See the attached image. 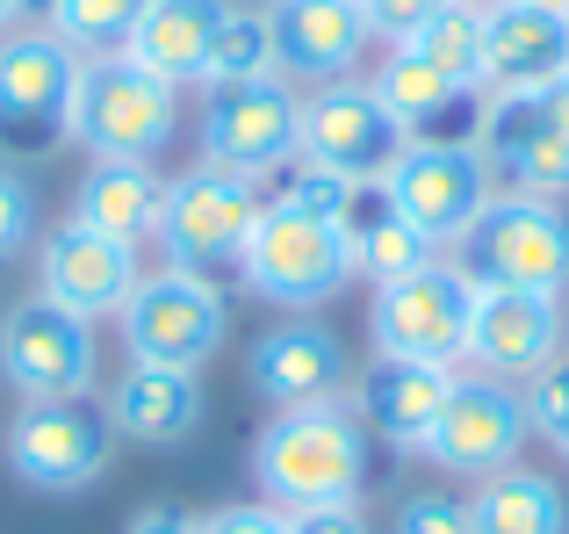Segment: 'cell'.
<instances>
[{
    "label": "cell",
    "mask_w": 569,
    "mask_h": 534,
    "mask_svg": "<svg viewBox=\"0 0 569 534\" xmlns=\"http://www.w3.org/2000/svg\"><path fill=\"white\" fill-rule=\"evenodd\" d=\"M267 22H274V72H281V80L332 87L339 72L368 51L361 0H274Z\"/></svg>",
    "instance_id": "d6986e66"
},
{
    "label": "cell",
    "mask_w": 569,
    "mask_h": 534,
    "mask_svg": "<svg viewBox=\"0 0 569 534\" xmlns=\"http://www.w3.org/2000/svg\"><path fill=\"white\" fill-rule=\"evenodd\" d=\"M51 8H58V0H14V14H37V29L51 22Z\"/></svg>",
    "instance_id": "f35d334b"
},
{
    "label": "cell",
    "mask_w": 569,
    "mask_h": 534,
    "mask_svg": "<svg viewBox=\"0 0 569 534\" xmlns=\"http://www.w3.org/2000/svg\"><path fill=\"white\" fill-rule=\"evenodd\" d=\"M138 246H116L101 239V231L87 225H58L51 239H43V296L66 310H80L87 325L109 318V310L130 304V289H138Z\"/></svg>",
    "instance_id": "ac0fdd59"
},
{
    "label": "cell",
    "mask_w": 569,
    "mask_h": 534,
    "mask_svg": "<svg viewBox=\"0 0 569 534\" xmlns=\"http://www.w3.org/2000/svg\"><path fill=\"white\" fill-rule=\"evenodd\" d=\"M116 318H123L130 362H152V368H188L194 376V368L223 347V296H217V281L181 275V267L144 275Z\"/></svg>",
    "instance_id": "ba28073f"
},
{
    "label": "cell",
    "mask_w": 569,
    "mask_h": 534,
    "mask_svg": "<svg viewBox=\"0 0 569 534\" xmlns=\"http://www.w3.org/2000/svg\"><path fill=\"white\" fill-rule=\"evenodd\" d=\"M202 534H281V513L274 506H223L202 521Z\"/></svg>",
    "instance_id": "d590c367"
},
{
    "label": "cell",
    "mask_w": 569,
    "mask_h": 534,
    "mask_svg": "<svg viewBox=\"0 0 569 534\" xmlns=\"http://www.w3.org/2000/svg\"><path fill=\"white\" fill-rule=\"evenodd\" d=\"M173 101L167 80H152L130 58H80L72 72V101H66V138H80L94 159H144L152 167L173 138Z\"/></svg>",
    "instance_id": "7a4b0ae2"
},
{
    "label": "cell",
    "mask_w": 569,
    "mask_h": 534,
    "mask_svg": "<svg viewBox=\"0 0 569 534\" xmlns=\"http://www.w3.org/2000/svg\"><path fill=\"white\" fill-rule=\"evenodd\" d=\"M382 188L426 246H455L490 202V167L476 145H403L397 167L382 174Z\"/></svg>",
    "instance_id": "7c38bea8"
},
{
    "label": "cell",
    "mask_w": 569,
    "mask_h": 534,
    "mask_svg": "<svg viewBox=\"0 0 569 534\" xmlns=\"http://www.w3.org/2000/svg\"><path fill=\"white\" fill-rule=\"evenodd\" d=\"M455 267L476 289L556 296L569 281V217L541 196H490L476 225L455 239Z\"/></svg>",
    "instance_id": "3957f363"
},
{
    "label": "cell",
    "mask_w": 569,
    "mask_h": 534,
    "mask_svg": "<svg viewBox=\"0 0 569 534\" xmlns=\"http://www.w3.org/2000/svg\"><path fill=\"white\" fill-rule=\"evenodd\" d=\"M447 390H455V368L389 362V354H376V362L361 368V383H353V405H361V419L376 426L382 441H397V448H426Z\"/></svg>",
    "instance_id": "44dd1931"
},
{
    "label": "cell",
    "mask_w": 569,
    "mask_h": 534,
    "mask_svg": "<svg viewBox=\"0 0 569 534\" xmlns=\"http://www.w3.org/2000/svg\"><path fill=\"white\" fill-rule=\"evenodd\" d=\"M476 8H483V0H476Z\"/></svg>",
    "instance_id": "b9f144b4"
},
{
    "label": "cell",
    "mask_w": 569,
    "mask_h": 534,
    "mask_svg": "<svg viewBox=\"0 0 569 534\" xmlns=\"http://www.w3.org/2000/svg\"><path fill=\"white\" fill-rule=\"evenodd\" d=\"M569 72V14L533 0H483V80L498 95H541Z\"/></svg>",
    "instance_id": "2e32d148"
},
{
    "label": "cell",
    "mask_w": 569,
    "mask_h": 534,
    "mask_svg": "<svg viewBox=\"0 0 569 534\" xmlns=\"http://www.w3.org/2000/svg\"><path fill=\"white\" fill-rule=\"evenodd\" d=\"M469 521H476V534H569V498L556 492V477L505 463L469 498Z\"/></svg>",
    "instance_id": "4316f807"
},
{
    "label": "cell",
    "mask_w": 569,
    "mask_h": 534,
    "mask_svg": "<svg viewBox=\"0 0 569 534\" xmlns=\"http://www.w3.org/2000/svg\"><path fill=\"white\" fill-rule=\"evenodd\" d=\"M339 383H347V354H339V339L325 325H274L252 347V390L281 412L332 405Z\"/></svg>",
    "instance_id": "7402d4cb"
},
{
    "label": "cell",
    "mask_w": 569,
    "mask_h": 534,
    "mask_svg": "<svg viewBox=\"0 0 569 534\" xmlns=\"http://www.w3.org/2000/svg\"><path fill=\"white\" fill-rule=\"evenodd\" d=\"M527 426H541L548 441L569 455V362H548L527 390Z\"/></svg>",
    "instance_id": "4dcf8cb0"
},
{
    "label": "cell",
    "mask_w": 569,
    "mask_h": 534,
    "mask_svg": "<svg viewBox=\"0 0 569 534\" xmlns=\"http://www.w3.org/2000/svg\"><path fill=\"white\" fill-rule=\"evenodd\" d=\"M159 210H167V181L144 159H94L80 174V196H72V225L101 231L116 246L159 239Z\"/></svg>",
    "instance_id": "484cf974"
},
{
    "label": "cell",
    "mask_w": 569,
    "mask_h": 534,
    "mask_svg": "<svg viewBox=\"0 0 569 534\" xmlns=\"http://www.w3.org/2000/svg\"><path fill=\"white\" fill-rule=\"evenodd\" d=\"M368 87H376V101L397 116V130L411 145H476V123H483L476 95L455 87L447 72H432L426 58H411L403 43L382 58V72Z\"/></svg>",
    "instance_id": "ffe728a7"
},
{
    "label": "cell",
    "mask_w": 569,
    "mask_h": 534,
    "mask_svg": "<svg viewBox=\"0 0 569 534\" xmlns=\"http://www.w3.org/2000/svg\"><path fill=\"white\" fill-rule=\"evenodd\" d=\"M238 275H246L252 296H267V304L310 310V304H325V296H339V281L353 275V260H347V239L332 231V217L303 210V202H267L252 239H246Z\"/></svg>",
    "instance_id": "277c9868"
},
{
    "label": "cell",
    "mask_w": 569,
    "mask_h": 534,
    "mask_svg": "<svg viewBox=\"0 0 569 534\" xmlns=\"http://www.w3.org/2000/svg\"><path fill=\"white\" fill-rule=\"evenodd\" d=\"M332 231L347 239L353 275H368V281H397V275H411V267L432 260V246L411 231V217L389 202L382 181H347V188H339Z\"/></svg>",
    "instance_id": "603a6c76"
},
{
    "label": "cell",
    "mask_w": 569,
    "mask_h": 534,
    "mask_svg": "<svg viewBox=\"0 0 569 534\" xmlns=\"http://www.w3.org/2000/svg\"><path fill=\"white\" fill-rule=\"evenodd\" d=\"M403 130L397 116L376 101V87H353V80H332L303 101L296 116V152H303L310 174H332V181H382L403 152Z\"/></svg>",
    "instance_id": "9c48e42d"
},
{
    "label": "cell",
    "mask_w": 569,
    "mask_h": 534,
    "mask_svg": "<svg viewBox=\"0 0 569 534\" xmlns=\"http://www.w3.org/2000/svg\"><path fill=\"white\" fill-rule=\"evenodd\" d=\"M123 534H202V521H188V513H173V506H152V513H138Z\"/></svg>",
    "instance_id": "8d00e7d4"
},
{
    "label": "cell",
    "mask_w": 569,
    "mask_h": 534,
    "mask_svg": "<svg viewBox=\"0 0 569 534\" xmlns=\"http://www.w3.org/2000/svg\"><path fill=\"white\" fill-rule=\"evenodd\" d=\"M260 188L246 174L223 167H194L181 181H167V210H159V246L181 275H223V267L246 260V239L260 225Z\"/></svg>",
    "instance_id": "8992f818"
},
{
    "label": "cell",
    "mask_w": 569,
    "mask_h": 534,
    "mask_svg": "<svg viewBox=\"0 0 569 534\" xmlns=\"http://www.w3.org/2000/svg\"><path fill=\"white\" fill-rule=\"evenodd\" d=\"M252 477H260L267 506L310 513V506H353L368 477V441L347 405H303L274 412L260 441H252Z\"/></svg>",
    "instance_id": "6da1fadb"
},
{
    "label": "cell",
    "mask_w": 569,
    "mask_h": 534,
    "mask_svg": "<svg viewBox=\"0 0 569 534\" xmlns=\"http://www.w3.org/2000/svg\"><path fill=\"white\" fill-rule=\"evenodd\" d=\"M37 231V202H29V181L14 167H0V260L22 254V239Z\"/></svg>",
    "instance_id": "d6a6232c"
},
{
    "label": "cell",
    "mask_w": 569,
    "mask_h": 534,
    "mask_svg": "<svg viewBox=\"0 0 569 534\" xmlns=\"http://www.w3.org/2000/svg\"><path fill=\"white\" fill-rule=\"evenodd\" d=\"M519 441H527V397L498 376H455L426 455L455 477H490L519 455Z\"/></svg>",
    "instance_id": "5bb4252c"
},
{
    "label": "cell",
    "mask_w": 569,
    "mask_h": 534,
    "mask_svg": "<svg viewBox=\"0 0 569 534\" xmlns=\"http://www.w3.org/2000/svg\"><path fill=\"white\" fill-rule=\"evenodd\" d=\"M296 116H303V101L289 95L281 72H267V80H238V87H209V109H202L209 167L246 174V181H252V174L296 159Z\"/></svg>",
    "instance_id": "4fadbf2b"
},
{
    "label": "cell",
    "mask_w": 569,
    "mask_h": 534,
    "mask_svg": "<svg viewBox=\"0 0 569 534\" xmlns=\"http://www.w3.org/2000/svg\"><path fill=\"white\" fill-rule=\"evenodd\" d=\"M14 22V0H0V29H8Z\"/></svg>",
    "instance_id": "ab89813d"
},
{
    "label": "cell",
    "mask_w": 569,
    "mask_h": 534,
    "mask_svg": "<svg viewBox=\"0 0 569 534\" xmlns=\"http://www.w3.org/2000/svg\"><path fill=\"white\" fill-rule=\"evenodd\" d=\"M397 534H476V521H469V506H461V498L426 492V498H411V506L397 513Z\"/></svg>",
    "instance_id": "1f68e13d"
},
{
    "label": "cell",
    "mask_w": 569,
    "mask_h": 534,
    "mask_svg": "<svg viewBox=\"0 0 569 534\" xmlns=\"http://www.w3.org/2000/svg\"><path fill=\"white\" fill-rule=\"evenodd\" d=\"M541 109H548V123H556V138L569 145V72H562L556 87H541Z\"/></svg>",
    "instance_id": "74e56055"
},
{
    "label": "cell",
    "mask_w": 569,
    "mask_h": 534,
    "mask_svg": "<svg viewBox=\"0 0 569 534\" xmlns=\"http://www.w3.org/2000/svg\"><path fill=\"white\" fill-rule=\"evenodd\" d=\"M138 14H144V0H58L43 29L72 58H123L130 37H138Z\"/></svg>",
    "instance_id": "f1b7e54d"
},
{
    "label": "cell",
    "mask_w": 569,
    "mask_h": 534,
    "mask_svg": "<svg viewBox=\"0 0 569 534\" xmlns=\"http://www.w3.org/2000/svg\"><path fill=\"white\" fill-rule=\"evenodd\" d=\"M469 304L476 281L455 260H426L397 281H376V304H368V339L389 362H432L447 368L469 339Z\"/></svg>",
    "instance_id": "5b68a950"
},
{
    "label": "cell",
    "mask_w": 569,
    "mask_h": 534,
    "mask_svg": "<svg viewBox=\"0 0 569 534\" xmlns=\"http://www.w3.org/2000/svg\"><path fill=\"white\" fill-rule=\"evenodd\" d=\"M533 8H556V14H569V0H533Z\"/></svg>",
    "instance_id": "60d3db41"
},
{
    "label": "cell",
    "mask_w": 569,
    "mask_h": 534,
    "mask_svg": "<svg viewBox=\"0 0 569 534\" xmlns=\"http://www.w3.org/2000/svg\"><path fill=\"white\" fill-rule=\"evenodd\" d=\"M447 0H361V14H368V37H389V43H403L418 22H432Z\"/></svg>",
    "instance_id": "836d02e7"
},
{
    "label": "cell",
    "mask_w": 569,
    "mask_h": 534,
    "mask_svg": "<svg viewBox=\"0 0 569 534\" xmlns=\"http://www.w3.org/2000/svg\"><path fill=\"white\" fill-rule=\"evenodd\" d=\"M267 72H274V22H267V8H223L202 87H238V80H267Z\"/></svg>",
    "instance_id": "f546056e"
},
{
    "label": "cell",
    "mask_w": 569,
    "mask_h": 534,
    "mask_svg": "<svg viewBox=\"0 0 569 534\" xmlns=\"http://www.w3.org/2000/svg\"><path fill=\"white\" fill-rule=\"evenodd\" d=\"M476 152H483L490 174L519 188V196H562L569 188V145L556 138L541 95H498L476 123Z\"/></svg>",
    "instance_id": "e0dca14e"
},
{
    "label": "cell",
    "mask_w": 569,
    "mask_h": 534,
    "mask_svg": "<svg viewBox=\"0 0 569 534\" xmlns=\"http://www.w3.org/2000/svg\"><path fill=\"white\" fill-rule=\"evenodd\" d=\"M223 8H231V0H144L138 37H130L123 58L181 95V87H194L209 72V43H217V29H223Z\"/></svg>",
    "instance_id": "cb8c5ba5"
},
{
    "label": "cell",
    "mask_w": 569,
    "mask_h": 534,
    "mask_svg": "<svg viewBox=\"0 0 569 534\" xmlns=\"http://www.w3.org/2000/svg\"><path fill=\"white\" fill-rule=\"evenodd\" d=\"M403 51L426 58L432 72H447L455 87H483V8L476 0H447L432 22H418L411 37H403Z\"/></svg>",
    "instance_id": "83f0119b"
},
{
    "label": "cell",
    "mask_w": 569,
    "mask_h": 534,
    "mask_svg": "<svg viewBox=\"0 0 569 534\" xmlns=\"http://www.w3.org/2000/svg\"><path fill=\"white\" fill-rule=\"evenodd\" d=\"M202 426V383L188 368H152L130 362L109 390V434H130L144 448H173Z\"/></svg>",
    "instance_id": "d4e9b609"
},
{
    "label": "cell",
    "mask_w": 569,
    "mask_h": 534,
    "mask_svg": "<svg viewBox=\"0 0 569 534\" xmlns=\"http://www.w3.org/2000/svg\"><path fill=\"white\" fill-rule=\"evenodd\" d=\"M0 376L14 383L22 405L87 397L94 390V325L51 296H22L0 318Z\"/></svg>",
    "instance_id": "52a82bcc"
},
{
    "label": "cell",
    "mask_w": 569,
    "mask_h": 534,
    "mask_svg": "<svg viewBox=\"0 0 569 534\" xmlns=\"http://www.w3.org/2000/svg\"><path fill=\"white\" fill-rule=\"evenodd\" d=\"M461 354L476 362V376H498V383L541 376V368L562 354V310H556V296H533V289H476Z\"/></svg>",
    "instance_id": "9a60e30c"
},
{
    "label": "cell",
    "mask_w": 569,
    "mask_h": 534,
    "mask_svg": "<svg viewBox=\"0 0 569 534\" xmlns=\"http://www.w3.org/2000/svg\"><path fill=\"white\" fill-rule=\"evenodd\" d=\"M281 534H368V521L353 506H310V513H281Z\"/></svg>",
    "instance_id": "e575fe53"
},
{
    "label": "cell",
    "mask_w": 569,
    "mask_h": 534,
    "mask_svg": "<svg viewBox=\"0 0 569 534\" xmlns=\"http://www.w3.org/2000/svg\"><path fill=\"white\" fill-rule=\"evenodd\" d=\"M8 469L29 492H87L109 469V412L87 397H51V405H22L8 426Z\"/></svg>",
    "instance_id": "8fae6325"
},
{
    "label": "cell",
    "mask_w": 569,
    "mask_h": 534,
    "mask_svg": "<svg viewBox=\"0 0 569 534\" xmlns=\"http://www.w3.org/2000/svg\"><path fill=\"white\" fill-rule=\"evenodd\" d=\"M80 58L51 29H8L0 37V152L37 159L66 138V101Z\"/></svg>",
    "instance_id": "30bf717a"
}]
</instances>
